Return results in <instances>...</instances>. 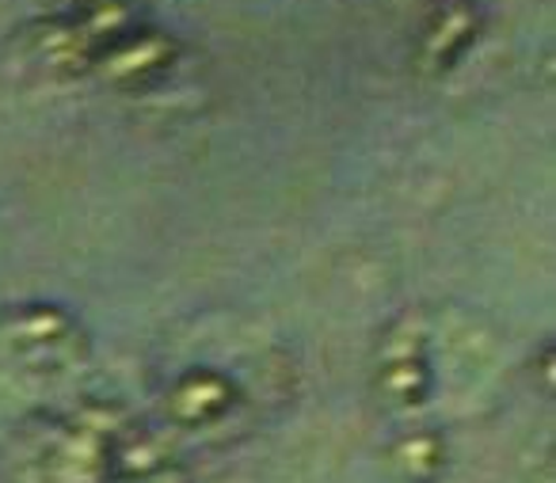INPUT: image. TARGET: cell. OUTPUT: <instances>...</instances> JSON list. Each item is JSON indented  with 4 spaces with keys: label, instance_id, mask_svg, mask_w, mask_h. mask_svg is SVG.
<instances>
[{
    "label": "cell",
    "instance_id": "obj_6",
    "mask_svg": "<svg viewBox=\"0 0 556 483\" xmlns=\"http://www.w3.org/2000/svg\"><path fill=\"white\" fill-rule=\"evenodd\" d=\"M389 472L404 483H434L446 468V437L431 422H412L389 442Z\"/></svg>",
    "mask_w": 556,
    "mask_h": 483
},
{
    "label": "cell",
    "instance_id": "obj_4",
    "mask_svg": "<svg viewBox=\"0 0 556 483\" xmlns=\"http://www.w3.org/2000/svg\"><path fill=\"white\" fill-rule=\"evenodd\" d=\"M240 411H244V392L225 369L214 366L184 369L161 396L164 422L179 434H222L240 422Z\"/></svg>",
    "mask_w": 556,
    "mask_h": 483
},
{
    "label": "cell",
    "instance_id": "obj_5",
    "mask_svg": "<svg viewBox=\"0 0 556 483\" xmlns=\"http://www.w3.org/2000/svg\"><path fill=\"white\" fill-rule=\"evenodd\" d=\"M111 483H194V475L176 453V445L134 415L123 442H118Z\"/></svg>",
    "mask_w": 556,
    "mask_h": 483
},
{
    "label": "cell",
    "instance_id": "obj_7",
    "mask_svg": "<svg viewBox=\"0 0 556 483\" xmlns=\"http://www.w3.org/2000/svg\"><path fill=\"white\" fill-rule=\"evenodd\" d=\"M472 27H477V20L465 4L446 9L442 24H434L431 35H427V54L439 58V62H454V54H462V47L472 39Z\"/></svg>",
    "mask_w": 556,
    "mask_h": 483
},
{
    "label": "cell",
    "instance_id": "obj_1",
    "mask_svg": "<svg viewBox=\"0 0 556 483\" xmlns=\"http://www.w3.org/2000/svg\"><path fill=\"white\" fill-rule=\"evenodd\" d=\"M130 419L126 407L100 399L31 415L4 453L12 483H111Z\"/></svg>",
    "mask_w": 556,
    "mask_h": 483
},
{
    "label": "cell",
    "instance_id": "obj_3",
    "mask_svg": "<svg viewBox=\"0 0 556 483\" xmlns=\"http://www.w3.org/2000/svg\"><path fill=\"white\" fill-rule=\"evenodd\" d=\"M374 396L396 419L416 422L439 396V369H434L431 335L419 323H396L381 339L374 361Z\"/></svg>",
    "mask_w": 556,
    "mask_h": 483
},
{
    "label": "cell",
    "instance_id": "obj_2",
    "mask_svg": "<svg viewBox=\"0 0 556 483\" xmlns=\"http://www.w3.org/2000/svg\"><path fill=\"white\" fill-rule=\"evenodd\" d=\"M85 328L58 305H20L0 313V369L20 381H54L85 366Z\"/></svg>",
    "mask_w": 556,
    "mask_h": 483
}]
</instances>
